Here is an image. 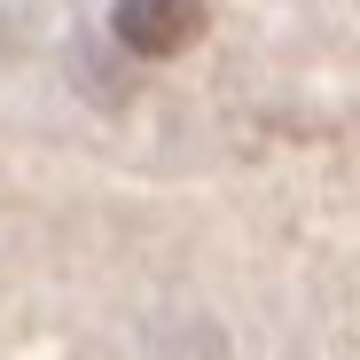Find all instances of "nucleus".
Instances as JSON below:
<instances>
[{"label": "nucleus", "instance_id": "1", "mask_svg": "<svg viewBox=\"0 0 360 360\" xmlns=\"http://www.w3.org/2000/svg\"><path fill=\"white\" fill-rule=\"evenodd\" d=\"M110 24H117V39H126L134 55L165 63V55H188V47L204 39L212 8H204V0H117Z\"/></svg>", "mask_w": 360, "mask_h": 360}]
</instances>
